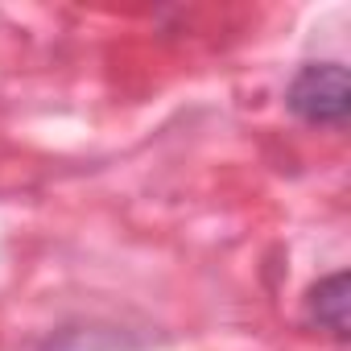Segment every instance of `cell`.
Instances as JSON below:
<instances>
[{
  "mask_svg": "<svg viewBox=\"0 0 351 351\" xmlns=\"http://www.w3.org/2000/svg\"><path fill=\"white\" fill-rule=\"evenodd\" d=\"M285 104L298 120L306 124H343L347 120V108H351V83H347V71L339 62H310L293 75L289 91H285Z\"/></svg>",
  "mask_w": 351,
  "mask_h": 351,
  "instance_id": "1",
  "label": "cell"
},
{
  "mask_svg": "<svg viewBox=\"0 0 351 351\" xmlns=\"http://www.w3.org/2000/svg\"><path fill=\"white\" fill-rule=\"evenodd\" d=\"M306 314L335 339H347V273H330L326 281H318L306 298Z\"/></svg>",
  "mask_w": 351,
  "mask_h": 351,
  "instance_id": "2",
  "label": "cell"
}]
</instances>
